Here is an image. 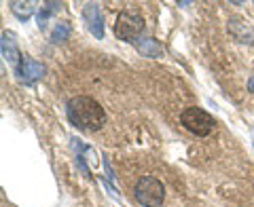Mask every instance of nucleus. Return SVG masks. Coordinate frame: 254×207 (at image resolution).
Instances as JSON below:
<instances>
[{
	"mask_svg": "<svg viewBox=\"0 0 254 207\" xmlns=\"http://www.w3.org/2000/svg\"><path fill=\"white\" fill-rule=\"evenodd\" d=\"M180 123L185 125V129L199 135V138H205V135H210L212 129H214V118L212 114H208L205 110L201 108H187L185 112L180 114Z\"/></svg>",
	"mask_w": 254,
	"mask_h": 207,
	"instance_id": "4",
	"label": "nucleus"
},
{
	"mask_svg": "<svg viewBox=\"0 0 254 207\" xmlns=\"http://www.w3.org/2000/svg\"><path fill=\"white\" fill-rule=\"evenodd\" d=\"M68 121L72 123L76 129L83 131H100L106 125V112L100 106V102H95L93 98L87 95H76L68 102L66 106Z\"/></svg>",
	"mask_w": 254,
	"mask_h": 207,
	"instance_id": "1",
	"label": "nucleus"
},
{
	"mask_svg": "<svg viewBox=\"0 0 254 207\" xmlns=\"http://www.w3.org/2000/svg\"><path fill=\"white\" fill-rule=\"evenodd\" d=\"M133 47L138 49V53L142 55V57H150V59H157V57H163V47L159 41H155L153 36H140L138 41L131 43Z\"/></svg>",
	"mask_w": 254,
	"mask_h": 207,
	"instance_id": "8",
	"label": "nucleus"
},
{
	"mask_svg": "<svg viewBox=\"0 0 254 207\" xmlns=\"http://www.w3.org/2000/svg\"><path fill=\"white\" fill-rule=\"evenodd\" d=\"M144 30V17L138 11H121L117 15V23H115V36L119 41H127L133 43L142 36Z\"/></svg>",
	"mask_w": 254,
	"mask_h": 207,
	"instance_id": "3",
	"label": "nucleus"
},
{
	"mask_svg": "<svg viewBox=\"0 0 254 207\" xmlns=\"http://www.w3.org/2000/svg\"><path fill=\"white\" fill-rule=\"evenodd\" d=\"M229 32H231V36L235 38L237 43H246V45L254 43V30L248 26V21L231 19L229 21Z\"/></svg>",
	"mask_w": 254,
	"mask_h": 207,
	"instance_id": "9",
	"label": "nucleus"
},
{
	"mask_svg": "<svg viewBox=\"0 0 254 207\" xmlns=\"http://www.w3.org/2000/svg\"><path fill=\"white\" fill-rule=\"evenodd\" d=\"M45 74H47V68L41 61L28 57V55H23L21 61L17 63V68H15V78L21 85H36Z\"/></svg>",
	"mask_w": 254,
	"mask_h": 207,
	"instance_id": "5",
	"label": "nucleus"
},
{
	"mask_svg": "<svg viewBox=\"0 0 254 207\" xmlns=\"http://www.w3.org/2000/svg\"><path fill=\"white\" fill-rule=\"evenodd\" d=\"M83 19L87 23L89 32L95 38H104V17H102V11H100V4L95 2H87L85 9H83Z\"/></svg>",
	"mask_w": 254,
	"mask_h": 207,
	"instance_id": "6",
	"label": "nucleus"
},
{
	"mask_svg": "<svg viewBox=\"0 0 254 207\" xmlns=\"http://www.w3.org/2000/svg\"><path fill=\"white\" fill-rule=\"evenodd\" d=\"M248 89H250V93H254V74L250 76V81H248Z\"/></svg>",
	"mask_w": 254,
	"mask_h": 207,
	"instance_id": "13",
	"label": "nucleus"
},
{
	"mask_svg": "<svg viewBox=\"0 0 254 207\" xmlns=\"http://www.w3.org/2000/svg\"><path fill=\"white\" fill-rule=\"evenodd\" d=\"M133 197L142 207H161L165 201V186L153 176H142L133 186Z\"/></svg>",
	"mask_w": 254,
	"mask_h": 207,
	"instance_id": "2",
	"label": "nucleus"
},
{
	"mask_svg": "<svg viewBox=\"0 0 254 207\" xmlns=\"http://www.w3.org/2000/svg\"><path fill=\"white\" fill-rule=\"evenodd\" d=\"M9 6H11V13L21 21H26L34 15V2H19V0H13V2H9Z\"/></svg>",
	"mask_w": 254,
	"mask_h": 207,
	"instance_id": "10",
	"label": "nucleus"
},
{
	"mask_svg": "<svg viewBox=\"0 0 254 207\" xmlns=\"http://www.w3.org/2000/svg\"><path fill=\"white\" fill-rule=\"evenodd\" d=\"M70 34H72V26H70L68 21H58L55 23V28H53V32H51V41L55 45L66 43L70 38Z\"/></svg>",
	"mask_w": 254,
	"mask_h": 207,
	"instance_id": "12",
	"label": "nucleus"
},
{
	"mask_svg": "<svg viewBox=\"0 0 254 207\" xmlns=\"http://www.w3.org/2000/svg\"><path fill=\"white\" fill-rule=\"evenodd\" d=\"M60 9H62V2H45V6L41 9V13H38V28L45 30L47 26H49V19H51Z\"/></svg>",
	"mask_w": 254,
	"mask_h": 207,
	"instance_id": "11",
	"label": "nucleus"
},
{
	"mask_svg": "<svg viewBox=\"0 0 254 207\" xmlns=\"http://www.w3.org/2000/svg\"><path fill=\"white\" fill-rule=\"evenodd\" d=\"M0 51H2V59L9 63V66L17 68V63L21 61L23 55L19 53V45H17V41H15V34H13V32H2Z\"/></svg>",
	"mask_w": 254,
	"mask_h": 207,
	"instance_id": "7",
	"label": "nucleus"
}]
</instances>
